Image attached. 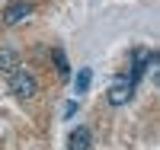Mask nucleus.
<instances>
[{"instance_id":"4","label":"nucleus","mask_w":160,"mask_h":150,"mask_svg":"<svg viewBox=\"0 0 160 150\" xmlns=\"http://www.w3.org/2000/svg\"><path fill=\"white\" fill-rule=\"evenodd\" d=\"M90 144H93V138L87 128H74L68 138V150H90Z\"/></svg>"},{"instance_id":"5","label":"nucleus","mask_w":160,"mask_h":150,"mask_svg":"<svg viewBox=\"0 0 160 150\" xmlns=\"http://www.w3.org/2000/svg\"><path fill=\"white\" fill-rule=\"evenodd\" d=\"M16 67H19V54H16V48H0V70L10 74V70H16Z\"/></svg>"},{"instance_id":"6","label":"nucleus","mask_w":160,"mask_h":150,"mask_svg":"<svg viewBox=\"0 0 160 150\" xmlns=\"http://www.w3.org/2000/svg\"><path fill=\"white\" fill-rule=\"evenodd\" d=\"M51 58H55V67H58V74H61V77H68V74H71L68 58H64V51H61V48H55V51H51Z\"/></svg>"},{"instance_id":"3","label":"nucleus","mask_w":160,"mask_h":150,"mask_svg":"<svg viewBox=\"0 0 160 150\" xmlns=\"http://www.w3.org/2000/svg\"><path fill=\"white\" fill-rule=\"evenodd\" d=\"M29 16H32V3H10L3 10V22L7 26H16V22L29 19Z\"/></svg>"},{"instance_id":"2","label":"nucleus","mask_w":160,"mask_h":150,"mask_svg":"<svg viewBox=\"0 0 160 150\" xmlns=\"http://www.w3.org/2000/svg\"><path fill=\"white\" fill-rule=\"evenodd\" d=\"M131 96H135V86L125 83V80H118V83L109 86V93H106V102H109V105H125Z\"/></svg>"},{"instance_id":"7","label":"nucleus","mask_w":160,"mask_h":150,"mask_svg":"<svg viewBox=\"0 0 160 150\" xmlns=\"http://www.w3.org/2000/svg\"><path fill=\"white\" fill-rule=\"evenodd\" d=\"M90 80H93V70H90V67H83V70L77 74V83H74L77 93H87V90H90Z\"/></svg>"},{"instance_id":"1","label":"nucleus","mask_w":160,"mask_h":150,"mask_svg":"<svg viewBox=\"0 0 160 150\" xmlns=\"http://www.w3.org/2000/svg\"><path fill=\"white\" fill-rule=\"evenodd\" d=\"M7 86H10V93H13L16 99H32V96H35V90H38L35 77H32L29 70H22V67L10 70V77H7Z\"/></svg>"}]
</instances>
